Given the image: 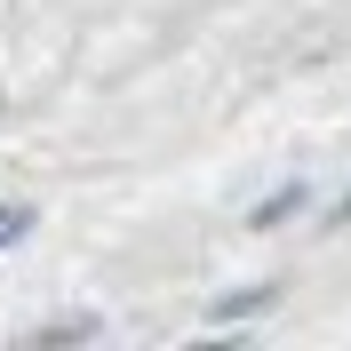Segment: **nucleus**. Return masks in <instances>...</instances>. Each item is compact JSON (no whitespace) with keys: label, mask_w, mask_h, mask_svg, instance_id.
Listing matches in <instances>:
<instances>
[{"label":"nucleus","mask_w":351,"mask_h":351,"mask_svg":"<svg viewBox=\"0 0 351 351\" xmlns=\"http://www.w3.org/2000/svg\"><path fill=\"white\" fill-rule=\"evenodd\" d=\"M343 223H351V199H343Z\"/></svg>","instance_id":"7ed1b4c3"},{"label":"nucleus","mask_w":351,"mask_h":351,"mask_svg":"<svg viewBox=\"0 0 351 351\" xmlns=\"http://www.w3.org/2000/svg\"><path fill=\"white\" fill-rule=\"evenodd\" d=\"M24 223H32L24 208H0V247H8V240H24Z\"/></svg>","instance_id":"f03ea898"},{"label":"nucleus","mask_w":351,"mask_h":351,"mask_svg":"<svg viewBox=\"0 0 351 351\" xmlns=\"http://www.w3.org/2000/svg\"><path fill=\"white\" fill-rule=\"evenodd\" d=\"M287 208H304V184H287V192H271V199H263V208H256V223H280Z\"/></svg>","instance_id":"f257e3e1"}]
</instances>
